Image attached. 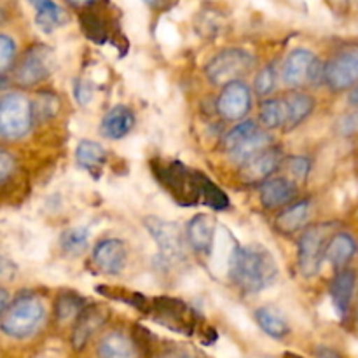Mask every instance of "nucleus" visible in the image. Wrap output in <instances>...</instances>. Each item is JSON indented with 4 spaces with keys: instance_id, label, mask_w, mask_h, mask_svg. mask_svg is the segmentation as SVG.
<instances>
[{
    "instance_id": "nucleus-24",
    "label": "nucleus",
    "mask_w": 358,
    "mask_h": 358,
    "mask_svg": "<svg viewBox=\"0 0 358 358\" xmlns=\"http://www.w3.org/2000/svg\"><path fill=\"white\" fill-rule=\"evenodd\" d=\"M310 201L303 199L299 203H294L287 210H283L278 217H276V227L280 233L287 234H296L297 231L303 229L306 226L308 219H310Z\"/></svg>"
},
{
    "instance_id": "nucleus-18",
    "label": "nucleus",
    "mask_w": 358,
    "mask_h": 358,
    "mask_svg": "<svg viewBox=\"0 0 358 358\" xmlns=\"http://www.w3.org/2000/svg\"><path fill=\"white\" fill-rule=\"evenodd\" d=\"M261 203L264 208L273 210L285 206L287 203L292 201L297 194L296 182L285 177H275L269 178L268 182L261 184Z\"/></svg>"
},
{
    "instance_id": "nucleus-28",
    "label": "nucleus",
    "mask_w": 358,
    "mask_h": 358,
    "mask_svg": "<svg viewBox=\"0 0 358 358\" xmlns=\"http://www.w3.org/2000/svg\"><path fill=\"white\" fill-rule=\"evenodd\" d=\"M34 7L37 9V13H35V23H37V27L44 34H51L56 28L66 23V13L58 3L42 0V2H34Z\"/></svg>"
},
{
    "instance_id": "nucleus-8",
    "label": "nucleus",
    "mask_w": 358,
    "mask_h": 358,
    "mask_svg": "<svg viewBox=\"0 0 358 358\" xmlns=\"http://www.w3.org/2000/svg\"><path fill=\"white\" fill-rule=\"evenodd\" d=\"M31 101L21 93H6L0 101V135L6 140H20L34 126Z\"/></svg>"
},
{
    "instance_id": "nucleus-7",
    "label": "nucleus",
    "mask_w": 358,
    "mask_h": 358,
    "mask_svg": "<svg viewBox=\"0 0 358 358\" xmlns=\"http://www.w3.org/2000/svg\"><path fill=\"white\" fill-rule=\"evenodd\" d=\"M332 224H313L308 227L299 238L297 245V259H299V269L306 278L317 276L322 264L327 255L329 241L332 240Z\"/></svg>"
},
{
    "instance_id": "nucleus-25",
    "label": "nucleus",
    "mask_w": 358,
    "mask_h": 358,
    "mask_svg": "<svg viewBox=\"0 0 358 358\" xmlns=\"http://www.w3.org/2000/svg\"><path fill=\"white\" fill-rule=\"evenodd\" d=\"M255 322L273 339H283L290 334V325L287 318L271 306L259 308L255 311Z\"/></svg>"
},
{
    "instance_id": "nucleus-33",
    "label": "nucleus",
    "mask_w": 358,
    "mask_h": 358,
    "mask_svg": "<svg viewBox=\"0 0 358 358\" xmlns=\"http://www.w3.org/2000/svg\"><path fill=\"white\" fill-rule=\"evenodd\" d=\"M31 108H34V121H48V119L55 117L58 112V96L51 93H41L35 96L31 101Z\"/></svg>"
},
{
    "instance_id": "nucleus-34",
    "label": "nucleus",
    "mask_w": 358,
    "mask_h": 358,
    "mask_svg": "<svg viewBox=\"0 0 358 358\" xmlns=\"http://www.w3.org/2000/svg\"><path fill=\"white\" fill-rule=\"evenodd\" d=\"M276 79H278V72H276L275 63H269L264 69L259 70L254 80V90L257 96L264 98L271 94L276 87Z\"/></svg>"
},
{
    "instance_id": "nucleus-41",
    "label": "nucleus",
    "mask_w": 358,
    "mask_h": 358,
    "mask_svg": "<svg viewBox=\"0 0 358 358\" xmlns=\"http://www.w3.org/2000/svg\"><path fill=\"white\" fill-rule=\"evenodd\" d=\"M317 357L318 358H343L338 352H336V350L327 348V346H322V348H318Z\"/></svg>"
},
{
    "instance_id": "nucleus-29",
    "label": "nucleus",
    "mask_w": 358,
    "mask_h": 358,
    "mask_svg": "<svg viewBox=\"0 0 358 358\" xmlns=\"http://www.w3.org/2000/svg\"><path fill=\"white\" fill-rule=\"evenodd\" d=\"M259 119L261 124L268 129L285 128L287 122V105L283 98H269L261 103L259 108Z\"/></svg>"
},
{
    "instance_id": "nucleus-3",
    "label": "nucleus",
    "mask_w": 358,
    "mask_h": 358,
    "mask_svg": "<svg viewBox=\"0 0 358 358\" xmlns=\"http://www.w3.org/2000/svg\"><path fill=\"white\" fill-rule=\"evenodd\" d=\"M45 317L44 303L37 296H20L13 301L9 308L2 313L0 327L3 334L14 339H24L34 336L41 329Z\"/></svg>"
},
{
    "instance_id": "nucleus-36",
    "label": "nucleus",
    "mask_w": 358,
    "mask_h": 358,
    "mask_svg": "<svg viewBox=\"0 0 358 358\" xmlns=\"http://www.w3.org/2000/svg\"><path fill=\"white\" fill-rule=\"evenodd\" d=\"M152 358H201V355L194 348H191V346L168 343L164 348L157 350Z\"/></svg>"
},
{
    "instance_id": "nucleus-23",
    "label": "nucleus",
    "mask_w": 358,
    "mask_h": 358,
    "mask_svg": "<svg viewBox=\"0 0 358 358\" xmlns=\"http://www.w3.org/2000/svg\"><path fill=\"white\" fill-rule=\"evenodd\" d=\"M76 161L83 170L90 171L94 178H98L107 161V150L93 140H80L76 149Z\"/></svg>"
},
{
    "instance_id": "nucleus-12",
    "label": "nucleus",
    "mask_w": 358,
    "mask_h": 358,
    "mask_svg": "<svg viewBox=\"0 0 358 358\" xmlns=\"http://www.w3.org/2000/svg\"><path fill=\"white\" fill-rule=\"evenodd\" d=\"M252 108V91L243 80L231 83L222 87L217 98V112L226 121L241 122Z\"/></svg>"
},
{
    "instance_id": "nucleus-30",
    "label": "nucleus",
    "mask_w": 358,
    "mask_h": 358,
    "mask_svg": "<svg viewBox=\"0 0 358 358\" xmlns=\"http://www.w3.org/2000/svg\"><path fill=\"white\" fill-rule=\"evenodd\" d=\"M261 131V128L257 126V122L252 121V119H247V121H241L234 126L233 129L226 133V136L222 138V149L226 150L227 156H229L233 150H236L238 147L243 142H247L250 136H254L255 133Z\"/></svg>"
},
{
    "instance_id": "nucleus-13",
    "label": "nucleus",
    "mask_w": 358,
    "mask_h": 358,
    "mask_svg": "<svg viewBox=\"0 0 358 358\" xmlns=\"http://www.w3.org/2000/svg\"><path fill=\"white\" fill-rule=\"evenodd\" d=\"M283 163V152L280 145H271L269 149H266L264 152H261L259 156H255L254 159L248 161L247 164L241 166V178L247 184H259V182H268L271 178V175L282 166Z\"/></svg>"
},
{
    "instance_id": "nucleus-43",
    "label": "nucleus",
    "mask_w": 358,
    "mask_h": 358,
    "mask_svg": "<svg viewBox=\"0 0 358 358\" xmlns=\"http://www.w3.org/2000/svg\"><path fill=\"white\" fill-rule=\"evenodd\" d=\"M283 358H303L301 355H296V353H290V352H287L285 355H283Z\"/></svg>"
},
{
    "instance_id": "nucleus-38",
    "label": "nucleus",
    "mask_w": 358,
    "mask_h": 358,
    "mask_svg": "<svg viewBox=\"0 0 358 358\" xmlns=\"http://www.w3.org/2000/svg\"><path fill=\"white\" fill-rule=\"evenodd\" d=\"M338 129L341 135L352 136L358 133V112H352V114L345 115V117L339 119Z\"/></svg>"
},
{
    "instance_id": "nucleus-10",
    "label": "nucleus",
    "mask_w": 358,
    "mask_h": 358,
    "mask_svg": "<svg viewBox=\"0 0 358 358\" xmlns=\"http://www.w3.org/2000/svg\"><path fill=\"white\" fill-rule=\"evenodd\" d=\"M55 70V52L45 44H34L23 52L13 72L14 83L28 87L48 79Z\"/></svg>"
},
{
    "instance_id": "nucleus-17",
    "label": "nucleus",
    "mask_w": 358,
    "mask_h": 358,
    "mask_svg": "<svg viewBox=\"0 0 358 358\" xmlns=\"http://www.w3.org/2000/svg\"><path fill=\"white\" fill-rule=\"evenodd\" d=\"M215 227L217 224L213 217H210L208 213H196L185 227V236H187L189 245L196 252L208 254L212 250L213 238H215Z\"/></svg>"
},
{
    "instance_id": "nucleus-1",
    "label": "nucleus",
    "mask_w": 358,
    "mask_h": 358,
    "mask_svg": "<svg viewBox=\"0 0 358 358\" xmlns=\"http://www.w3.org/2000/svg\"><path fill=\"white\" fill-rule=\"evenodd\" d=\"M278 264L261 245H236L229 257V278L245 294H259L278 280Z\"/></svg>"
},
{
    "instance_id": "nucleus-4",
    "label": "nucleus",
    "mask_w": 358,
    "mask_h": 358,
    "mask_svg": "<svg viewBox=\"0 0 358 358\" xmlns=\"http://www.w3.org/2000/svg\"><path fill=\"white\" fill-rule=\"evenodd\" d=\"M255 65V58L243 48H227L217 52L205 66L206 77L217 86H227L243 79Z\"/></svg>"
},
{
    "instance_id": "nucleus-35",
    "label": "nucleus",
    "mask_w": 358,
    "mask_h": 358,
    "mask_svg": "<svg viewBox=\"0 0 358 358\" xmlns=\"http://www.w3.org/2000/svg\"><path fill=\"white\" fill-rule=\"evenodd\" d=\"M287 170L292 175L294 180L306 182L311 170V161L306 156H290L287 157Z\"/></svg>"
},
{
    "instance_id": "nucleus-14",
    "label": "nucleus",
    "mask_w": 358,
    "mask_h": 358,
    "mask_svg": "<svg viewBox=\"0 0 358 358\" xmlns=\"http://www.w3.org/2000/svg\"><path fill=\"white\" fill-rule=\"evenodd\" d=\"M93 261L96 268L105 275H119L124 271L128 261V248L124 241L107 238L98 241L93 250Z\"/></svg>"
},
{
    "instance_id": "nucleus-27",
    "label": "nucleus",
    "mask_w": 358,
    "mask_h": 358,
    "mask_svg": "<svg viewBox=\"0 0 358 358\" xmlns=\"http://www.w3.org/2000/svg\"><path fill=\"white\" fill-rule=\"evenodd\" d=\"M271 140V135L266 133L264 129H261V131L255 133L254 136H250L247 142L241 143L236 150H233V152L229 154V159L233 161L234 164H238V166H243L248 161L254 159L255 156H259V154L264 152L266 149H269V147L273 145Z\"/></svg>"
},
{
    "instance_id": "nucleus-19",
    "label": "nucleus",
    "mask_w": 358,
    "mask_h": 358,
    "mask_svg": "<svg viewBox=\"0 0 358 358\" xmlns=\"http://www.w3.org/2000/svg\"><path fill=\"white\" fill-rule=\"evenodd\" d=\"M133 126H135V114L131 108L126 105H115L101 119L100 133L108 140H121L129 135Z\"/></svg>"
},
{
    "instance_id": "nucleus-39",
    "label": "nucleus",
    "mask_w": 358,
    "mask_h": 358,
    "mask_svg": "<svg viewBox=\"0 0 358 358\" xmlns=\"http://www.w3.org/2000/svg\"><path fill=\"white\" fill-rule=\"evenodd\" d=\"M14 170V159L10 157L9 152L2 150L0 152V180L6 182L9 178V175L13 173Z\"/></svg>"
},
{
    "instance_id": "nucleus-16",
    "label": "nucleus",
    "mask_w": 358,
    "mask_h": 358,
    "mask_svg": "<svg viewBox=\"0 0 358 358\" xmlns=\"http://www.w3.org/2000/svg\"><path fill=\"white\" fill-rule=\"evenodd\" d=\"M110 317V311L107 306L101 304H94V306L84 308L83 313L76 320V327H73L72 343L73 348L80 350L87 343V339L105 325V322Z\"/></svg>"
},
{
    "instance_id": "nucleus-20",
    "label": "nucleus",
    "mask_w": 358,
    "mask_h": 358,
    "mask_svg": "<svg viewBox=\"0 0 358 358\" xmlns=\"http://www.w3.org/2000/svg\"><path fill=\"white\" fill-rule=\"evenodd\" d=\"M355 285L357 275L353 269H341V271L332 278L329 292H331L336 311H338V315L341 318H345L346 313H348L350 304H352L353 299V292H355Z\"/></svg>"
},
{
    "instance_id": "nucleus-26",
    "label": "nucleus",
    "mask_w": 358,
    "mask_h": 358,
    "mask_svg": "<svg viewBox=\"0 0 358 358\" xmlns=\"http://www.w3.org/2000/svg\"><path fill=\"white\" fill-rule=\"evenodd\" d=\"M357 254V243L350 234L346 233H336L332 236V240L329 241L327 247V259L332 266L336 268H343V266L348 264Z\"/></svg>"
},
{
    "instance_id": "nucleus-21",
    "label": "nucleus",
    "mask_w": 358,
    "mask_h": 358,
    "mask_svg": "<svg viewBox=\"0 0 358 358\" xmlns=\"http://www.w3.org/2000/svg\"><path fill=\"white\" fill-rule=\"evenodd\" d=\"M283 100L287 105V122L285 128H283L285 131H292L297 126L303 124L310 117L311 112L315 110L313 96L303 93V91H294V93L287 94Z\"/></svg>"
},
{
    "instance_id": "nucleus-2",
    "label": "nucleus",
    "mask_w": 358,
    "mask_h": 358,
    "mask_svg": "<svg viewBox=\"0 0 358 358\" xmlns=\"http://www.w3.org/2000/svg\"><path fill=\"white\" fill-rule=\"evenodd\" d=\"M154 177L170 192L171 198L182 206L203 205V192L208 177L194 171L180 161L154 159L150 163Z\"/></svg>"
},
{
    "instance_id": "nucleus-11",
    "label": "nucleus",
    "mask_w": 358,
    "mask_h": 358,
    "mask_svg": "<svg viewBox=\"0 0 358 358\" xmlns=\"http://www.w3.org/2000/svg\"><path fill=\"white\" fill-rule=\"evenodd\" d=\"M325 84L332 91L358 86V48H346L325 63Z\"/></svg>"
},
{
    "instance_id": "nucleus-42",
    "label": "nucleus",
    "mask_w": 358,
    "mask_h": 358,
    "mask_svg": "<svg viewBox=\"0 0 358 358\" xmlns=\"http://www.w3.org/2000/svg\"><path fill=\"white\" fill-rule=\"evenodd\" d=\"M348 103L353 105V107H358V86H355L352 91H350Z\"/></svg>"
},
{
    "instance_id": "nucleus-40",
    "label": "nucleus",
    "mask_w": 358,
    "mask_h": 358,
    "mask_svg": "<svg viewBox=\"0 0 358 358\" xmlns=\"http://www.w3.org/2000/svg\"><path fill=\"white\" fill-rule=\"evenodd\" d=\"M76 98L77 101H79L80 105L87 103L91 98V87L87 83H83V80H79V83L76 84Z\"/></svg>"
},
{
    "instance_id": "nucleus-6",
    "label": "nucleus",
    "mask_w": 358,
    "mask_h": 358,
    "mask_svg": "<svg viewBox=\"0 0 358 358\" xmlns=\"http://www.w3.org/2000/svg\"><path fill=\"white\" fill-rule=\"evenodd\" d=\"M282 80L289 87L320 86L325 84V63L310 49L297 48L290 51L282 66Z\"/></svg>"
},
{
    "instance_id": "nucleus-31",
    "label": "nucleus",
    "mask_w": 358,
    "mask_h": 358,
    "mask_svg": "<svg viewBox=\"0 0 358 358\" xmlns=\"http://www.w3.org/2000/svg\"><path fill=\"white\" fill-rule=\"evenodd\" d=\"M84 311V299L77 296L76 292H63L59 294L55 303V313L62 324L65 322L79 318V315Z\"/></svg>"
},
{
    "instance_id": "nucleus-32",
    "label": "nucleus",
    "mask_w": 358,
    "mask_h": 358,
    "mask_svg": "<svg viewBox=\"0 0 358 358\" xmlns=\"http://www.w3.org/2000/svg\"><path fill=\"white\" fill-rule=\"evenodd\" d=\"M59 245L66 254L80 255L90 245V233L84 227H69L59 236Z\"/></svg>"
},
{
    "instance_id": "nucleus-22",
    "label": "nucleus",
    "mask_w": 358,
    "mask_h": 358,
    "mask_svg": "<svg viewBox=\"0 0 358 358\" xmlns=\"http://www.w3.org/2000/svg\"><path fill=\"white\" fill-rule=\"evenodd\" d=\"M96 352L100 358H138V348L133 339L119 331L103 336Z\"/></svg>"
},
{
    "instance_id": "nucleus-9",
    "label": "nucleus",
    "mask_w": 358,
    "mask_h": 358,
    "mask_svg": "<svg viewBox=\"0 0 358 358\" xmlns=\"http://www.w3.org/2000/svg\"><path fill=\"white\" fill-rule=\"evenodd\" d=\"M143 226L159 248L157 261L163 262L164 266L184 261L185 243H189V241L177 222L149 215L143 219Z\"/></svg>"
},
{
    "instance_id": "nucleus-15",
    "label": "nucleus",
    "mask_w": 358,
    "mask_h": 358,
    "mask_svg": "<svg viewBox=\"0 0 358 358\" xmlns=\"http://www.w3.org/2000/svg\"><path fill=\"white\" fill-rule=\"evenodd\" d=\"M76 6L84 7L83 13L79 14L80 20V28H83V34L90 38L94 44H105L112 38V42L115 41L110 34V21L107 17H103V13H100L96 2H84V3H76ZM115 44V42H114Z\"/></svg>"
},
{
    "instance_id": "nucleus-5",
    "label": "nucleus",
    "mask_w": 358,
    "mask_h": 358,
    "mask_svg": "<svg viewBox=\"0 0 358 358\" xmlns=\"http://www.w3.org/2000/svg\"><path fill=\"white\" fill-rule=\"evenodd\" d=\"M145 315H149L156 324L178 332V334L192 336L198 329L194 311L184 301L175 299V297H154L149 301Z\"/></svg>"
},
{
    "instance_id": "nucleus-37",
    "label": "nucleus",
    "mask_w": 358,
    "mask_h": 358,
    "mask_svg": "<svg viewBox=\"0 0 358 358\" xmlns=\"http://www.w3.org/2000/svg\"><path fill=\"white\" fill-rule=\"evenodd\" d=\"M14 55H16V44L9 35H0V70L2 73L7 72L10 63L14 62Z\"/></svg>"
}]
</instances>
